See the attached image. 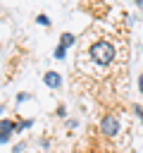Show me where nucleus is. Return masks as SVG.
I'll return each mask as SVG.
<instances>
[{"label":"nucleus","instance_id":"1","mask_svg":"<svg viewBox=\"0 0 143 153\" xmlns=\"http://www.w3.org/2000/svg\"><path fill=\"white\" fill-rule=\"evenodd\" d=\"M88 57H91V62H95L98 67H107V65H112V60L117 57V50H114V45H112L110 41L100 38V41L91 43Z\"/></svg>","mask_w":143,"mask_h":153},{"label":"nucleus","instance_id":"2","mask_svg":"<svg viewBox=\"0 0 143 153\" xmlns=\"http://www.w3.org/2000/svg\"><path fill=\"white\" fill-rule=\"evenodd\" d=\"M100 134L107 139H114L119 134V117L117 115H105L100 120Z\"/></svg>","mask_w":143,"mask_h":153},{"label":"nucleus","instance_id":"3","mask_svg":"<svg viewBox=\"0 0 143 153\" xmlns=\"http://www.w3.org/2000/svg\"><path fill=\"white\" fill-rule=\"evenodd\" d=\"M43 81H45V86H50V88H60V84H62V79H60L57 72H48V74L43 76Z\"/></svg>","mask_w":143,"mask_h":153},{"label":"nucleus","instance_id":"4","mask_svg":"<svg viewBox=\"0 0 143 153\" xmlns=\"http://www.w3.org/2000/svg\"><path fill=\"white\" fill-rule=\"evenodd\" d=\"M14 129H17L14 122H10V120H0V131H7V134H10V131H14Z\"/></svg>","mask_w":143,"mask_h":153},{"label":"nucleus","instance_id":"5","mask_svg":"<svg viewBox=\"0 0 143 153\" xmlns=\"http://www.w3.org/2000/svg\"><path fill=\"white\" fill-rule=\"evenodd\" d=\"M60 45H64V48L74 45V36H72V33H62V36H60Z\"/></svg>","mask_w":143,"mask_h":153},{"label":"nucleus","instance_id":"6","mask_svg":"<svg viewBox=\"0 0 143 153\" xmlns=\"http://www.w3.org/2000/svg\"><path fill=\"white\" fill-rule=\"evenodd\" d=\"M36 22H38L41 26H50V19H48V14H38V17H36Z\"/></svg>","mask_w":143,"mask_h":153},{"label":"nucleus","instance_id":"7","mask_svg":"<svg viewBox=\"0 0 143 153\" xmlns=\"http://www.w3.org/2000/svg\"><path fill=\"white\" fill-rule=\"evenodd\" d=\"M26 127H31V120H21V122L17 124V129H14V131H21V129H26Z\"/></svg>","mask_w":143,"mask_h":153},{"label":"nucleus","instance_id":"8","mask_svg":"<svg viewBox=\"0 0 143 153\" xmlns=\"http://www.w3.org/2000/svg\"><path fill=\"white\" fill-rule=\"evenodd\" d=\"M55 57H60V60L64 57V45H57V50H55Z\"/></svg>","mask_w":143,"mask_h":153},{"label":"nucleus","instance_id":"9","mask_svg":"<svg viewBox=\"0 0 143 153\" xmlns=\"http://www.w3.org/2000/svg\"><path fill=\"white\" fill-rule=\"evenodd\" d=\"M133 112H136V115L141 117V122H143V108H141V105H133Z\"/></svg>","mask_w":143,"mask_h":153},{"label":"nucleus","instance_id":"10","mask_svg":"<svg viewBox=\"0 0 143 153\" xmlns=\"http://www.w3.org/2000/svg\"><path fill=\"white\" fill-rule=\"evenodd\" d=\"M138 91H141V93H143V74H141V76H138Z\"/></svg>","mask_w":143,"mask_h":153},{"label":"nucleus","instance_id":"11","mask_svg":"<svg viewBox=\"0 0 143 153\" xmlns=\"http://www.w3.org/2000/svg\"><path fill=\"white\" fill-rule=\"evenodd\" d=\"M136 5H138V7H143V0H136Z\"/></svg>","mask_w":143,"mask_h":153},{"label":"nucleus","instance_id":"12","mask_svg":"<svg viewBox=\"0 0 143 153\" xmlns=\"http://www.w3.org/2000/svg\"><path fill=\"white\" fill-rule=\"evenodd\" d=\"M105 153H117V151H105Z\"/></svg>","mask_w":143,"mask_h":153}]
</instances>
